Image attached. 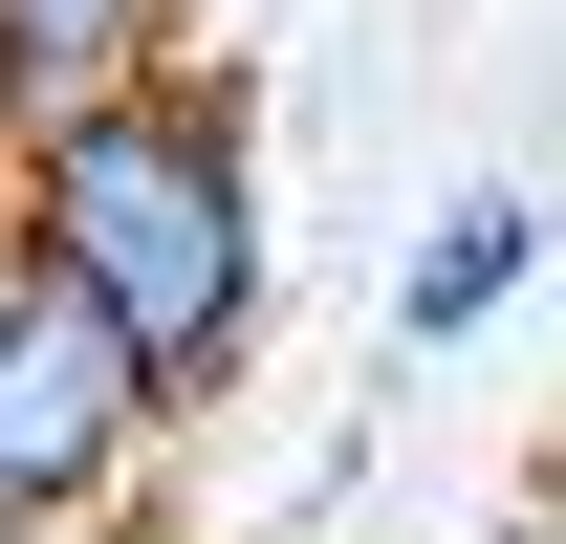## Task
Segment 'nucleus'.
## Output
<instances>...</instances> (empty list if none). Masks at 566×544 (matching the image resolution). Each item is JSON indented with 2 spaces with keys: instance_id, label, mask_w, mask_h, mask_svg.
<instances>
[{
  "instance_id": "nucleus-5",
  "label": "nucleus",
  "mask_w": 566,
  "mask_h": 544,
  "mask_svg": "<svg viewBox=\"0 0 566 544\" xmlns=\"http://www.w3.org/2000/svg\"><path fill=\"white\" fill-rule=\"evenodd\" d=\"M523 544H566V458H545V501H523Z\"/></svg>"
},
{
  "instance_id": "nucleus-1",
  "label": "nucleus",
  "mask_w": 566,
  "mask_h": 544,
  "mask_svg": "<svg viewBox=\"0 0 566 544\" xmlns=\"http://www.w3.org/2000/svg\"><path fill=\"white\" fill-rule=\"evenodd\" d=\"M0 262L66 283L175 414H218L262 370L283 305V197H262V87L240 66H153L66 132H0Z\"/></svg>"
},
{
  "instance_id": "nucleus-2",
  "label": "nucleus",
  "mask_w": 566,
  "mask_h": 544,
  "mask_svg": "<svg viewBox=\"0 0 566 544\" xmlns=\"http://www.w3.org/2000/svg\"><path fill=\"white\" fill-rule=\"evenodd\" d=\"M175 436H197V414L153 393L66 283L0 262V544H109V523L153 501V458H175Z\"/></svg>"
},
{
  "instance_id": "nucleus-3",
  "label": "nucleus",
  "mask_w": 566,
  "mask_h": 544,
  "mask_svg": "<svg viewBox=\"0 0 566 544\" xmlns=\"http://www.w3.org/2000/svg\"><path fill=\"white\" fill-rule=\"evenodd\" d=\"M153 66H197V0H0V132H66Z\"/></svg>"
},
{
  "instance_id": "nucleus-4",
  "label": "nucleus",
  "mask_w": 566,
  "mask_h": 544,
  "mask_svg": "<svg viewBox=\"0 0 566 544\" xmlns=\"http://www.w3.org/2000/svg\"><path fill=\"white\" fill-rule=\"evenodd\" d=\"M523 283H545V197H523V175H480V197H436L415 240H392V348H480Z\"/></svg>"
}]
</instances>
